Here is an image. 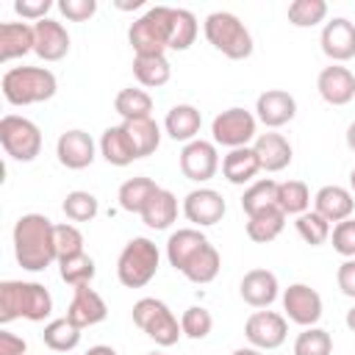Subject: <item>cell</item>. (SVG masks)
Masks as SVG:
<instances>
[{
	"label": "cell",
	"mask_w": 355,
	"mask_h": 355,
	"mask_svg": "<svg viewBox=\"0 0 355 355\" xmlns=\"http://www.w3.org/2000/svg\"><path fill=\"white\" fill-rule=\"evenodd\" d=\"M53 236H55V258H58V261L83 252V233L78 230V225L61 222V225H55Z\"/></svg>",
	"instance_id": "cell-44"
},
{
	"label": "cell",
	"mask_w": 355,
	"mask_h": 355,
	"mask_svg": "<svg viewBox=\"0 0 355 355\" xmlns=\"http://www.w3.org/2000/svg\"><path fill=\"white\" fill-rule=\"evenodd\" d=\"M319 44L322 53L336 64L355 58V25L347 17H333L330 22H324Z\"/></svg>",
	"instance_id": "cell-15"
},
{
	"label": "cell",
	"mask_w": 355,
	"mask_h": 355,
	"mask_svg": "<svg viewBox=\"0 0 355 355\" xmlns=\"http://www.w3.org/2000/svg\"><path fill=\"white\" fill-rule=\"evenodd\" d=\"M58 11L72 22H86L94 17L97 3L94 0H58Z\"/></svg>",
	"instance_id": "cell-46"
},
{
	"label": "cell",
	"mask_w": 355,
	"mask_h": 355,
	"mask_svg": "<svg viewBox=\"0 0 355 355\" xmlns=\"http://www.w3.org/2000/svg\"><path fill=\"white\" fill-rule=\"evenodd\" d=\"M330 241H333V250L344 258H355V219H344L338 222L333 230H330Z\"/></svg>",
	"instance_id": "cell-45"
},
{
	"label": "cell",
	"mask_w": 355,
	"mask_h": 355,
	"mask_svg": "<svg viewBox=\"0 0 355 355\" xmlns=\"http://www.w3.org/2000/svg\"><path fill=\"white\" fill-rule=\"evenodd\" d=\"M313 211L319 214V216H324L330 225L336 222H344V219H349L352 216V211H355V194L349 191V189H344V186H322L319 191H316V197H313Z\"/></svg>",
	"instance_id": "cell-22"
},
{
	"label": "cell",
	"mask_w": 355,
	"mask_h": 355,
	"mask_svg": "<svg viewBox=\"0 0 355 355\" xmlns=\"http://www.w3.org/2000/svg\"><path fill=\"white\" fill-rule=\"evenodd\" d=\"M53 313V297L42 283L25 280H3L0 283V324L14 319L44 322Z\"/></svg>",
	"instance_id": "cell-3"
},
{
	"label": "cell",
	"mask_w": 355,
	"mask_h": 355,
	"mask_svg": "<svg viewBox=\"0 0 355 355\" xmlns=\"http://www.w3.org/2000/svg\"><path fill=\"white\" fill-rule=\"evenodd\" d=\"M336 283H338L341 294L355 300V258H344V263L336 272Z\"/></svg>",
	"instance_id": "cell-48"
},
{
	"label": "cell",
	"mask_w": 355,
	"mask_h": 355,
	"mask_svg": "<svg viewBox=\"0 0 355 355\" xmlns=\"http://www.w3.org/2000/svg\"><path fill=\"white\" fill-rule=\"evenodd\" d=\"M133 75H136V80L141 86L158 89V86L169 83L172 67H169L166 55H136L133 58Z\"/></svg>",
	"instance_id": "cell-31"
},
{
	"label": "cell",
	"mask_w": 355,
	"mask_h": 355,
	"mask_svg": "<svg viewBox=\"0 0 355 355\" xmlns=\"http://www.w3.org/2000/svg\"><path fill=\"white\" fill-rule=\"evenodd\" d=\"M147 355H161V352H147Z\"/></svg>",
	"instance_id": "cell-55"
},
{
	"label": "cell",
	"mask_w": 355,
	"mask_h": 355,
	"mask_svg": "<svg viewBox=\"0 0 355 355\" xmlns=\"http://www.w3.org/2000/svg\"><path fill=\"white\" fill-rule=\"evenodd\" d=\"M158 263H161V252L155 241L136 236L122 247L116 258V277L125 288H141L155 277Z\"/></svg>",
	"instance_id": "cell-7"
},
{
	"label": "cell",
	"mask_w": 355,
	"mask_h": 355,
	"mask_svg": "<svg viewBox=\"0 0 355 355\" xmlns=\"http://www.w3.org/2000/svg\"><path fill=\"white\" fill-rule=\"evenodd\" d=\"M275 202L286 216H300L311 205V191H308V186L302 180H283V183H277Z\"/></svg>",
	"instance_id": "cell-35"
},
{
	"label": "cell",
	"mask_w": 355,
	"mask_h": 355,
	"mask_svg": "<svg viewBox=\"0 0 355 355\" xmlns=\"http://www.w3.org/2000/svg\"><path fill=\"white\" fill-rule=\"evenodd\" d=\"M161 186L153 180V178H128L122 186H119V194H116V200H119V208L122 211H128V214H141L144 211V205L150 202V197L158 191Z\"/></svg>",
	"instance_id": "cell-30"
},
{
	"label": "cell",
	"mask_w": 355,
	"mask_h": 355,
	"mask_svg": "<svg viewBox=\"0 0 355 355\" xmlns=\"http://www.w3.org/2000/svg\"><path fill=\"white\" fill-rule=\"evenodd\" d=\"M200 33V22L189 8H172V39H169V50H189L194 44Z\"/></svg>",
	"instance_id": "cell-36"
},
{
	"label": "cell",
	"mask_w": 355,
	"mask_h": 355,
	"mask_svg": "<svg viewBox=\"0 0 355 355\" xmlns=\"http://www.w3.org/2000/svg\"><path fill=\"white\" fill-rule=\"evenodd\" d=\"M239 294L250 308H269L280 294L277 275L269 269H250L239 283Z\"/></svg>",
	"instance_id": "cell-19"
},
{
	"label": "cell",
	"mask_w": 355,
	"mask_h": 355,
	"mask_svg": "<svg viewBox=\"0 0 355 355\" xmlns=\"http://www.w3.org/2000/svg\"><path fill=\"white\" fill-rule=\"evenodd\" d=\"M211 327H214V316H211V311L202 308V305H191V308H186L183 316H180V330H183V336H189V338H194V341H202V338L211 333Z\"/></svg>",
	"instance_id": "cell-43"
},
{
	"label": "cell",
	"mask_w": 355,
	"mask_h": 355,
	"mask_svg": "<svg viewBox=\"0 0 355 355\" xmlns=\"http://www.w3.org/2000/svg\"><path fill=\"white\" fill-rule=\"evenodd\" d=\"M344 322H347V327H349V330L355 333V305H352V308L347 311V319H344Z\"/></svg>",
	"instance_id": "cell-53"
},
{
	"label": "cell",
	"mask_w": 355,
	"mask_h": 355,
	"mask_svg": "<svg viewBox=\"0 0 355 355\" xmlns=\"http://www.w3.org/2000/svg\"><path fill=\"white\" fill-rule=\"evenodd\" d=\"M258 172H261V161H258V155H255L252 147H236V150H230L222 158V175L233 186L250 183Z\"/></svg>",
	"instance_id": "cell-27"
},
{
	"label": "cell",
	"mask_w": 355,
	"mask_h": 355,
	"mask_svg": "<svg viewBox=\"0 0 355 355\" xmlns=\"http://www.w3.org/2000/svg\"><path fill=\"white\" fill-rule=\"evenodd\" d=\"M3 97L11 105H36L58 92V80L47 67H11L0 80Z\"/></svg>",
	"instance_id": "cell-4"
},
{
	"label": "cell",
	"mask_w": 355,
	"mask_h": 355,
	"mask_svg": "<svg viewBox=\"0 0 355 355\" xmlns=\"http://www.w3.org/2000/svg\"><path fill=\"white\" fill-rule=\"evenodd\" d=\"M53 8L50 0H14V11L22 17V19H47V11Z\"/></svg>",
	"instance_id": "cell-47"
},
{
	"label": "cell",
	"mask_w": 355,
	"mask_h": 355,
	"mask_svg": "<svg viewBox=\"0 0 355 355\" xmlns=\"http://www.w3.org/2000/svg\"><path fill=\"white\" fill-rule=\"evenodd\" d=\"M100 155L111 164V166H128L133 164L139 155L133 150V141L125 130V125H111L103 130L100 136Z\"/></svg>",
	"instance_id": "cell-26"
},
{
	"label": "cell",
	"mask_w": 355,
	"mask_h": 355,
	"mask_svg": "<svg viewBox=\"0 0 355 355\" xmlns=\"http://www.w3.org/2000/svg\"><path fill=\"white\" fill-rule=\"evenodd\" d=\"M200 128H202V114H200L194 105H189V103H178V105H172V108L166 111L164 130H166L169 139H175V141H186V144H189V141L197 139Z\"/></svg>",
	"instance_id": "cell-25"
},
{
	"label": "cell",
	"mask_w": 355,
	"mask_h": 355,
	"mask_svg": "<svg viewBox=\"0 0 355 355\" xmlns=\"http://www.w3.org/2000/svg\"><path fill=\"white\" fill-rule=\"evenodd\" d=\"M0 144H3L6 155H11L14 161L31 164L42 153V130L28 116L6 114L0 119Z\"/></svg>",
	"instance_id": "cell-9"
},
{
	"label": "cell",
	"mask_w": 355,
	"mask_h": 355,
	"mask_svg": "<svg viewBox=\"0 0 355 355\" xmlns=\"http://www.w3.org/2000/svg\"><path fill=\"white\" fill-rule=\"evenodd\" d=\"M42 341L53 349V352H69L80 344V327L72 324L67 316L64 319H53L44 324L42 330Z\"/></svg>",
	"instance_id": "cell-34"
},
{
	"label": "cell",
	"mask_w": 355,
	"mask_h": 355,
	"mask_svg": "<svg viewBox=\"0 0 355 355\" xmlns=\"http://www.w3.org/2000/svg\"><path fill=\"white\" fill-rule=\"evenodd\" d=\"M105 316H108L105 300H103L94 288H89V286H78L75 294H72V302H69V308H67V319L83 330V327L100 324Z\"/></svg>",
	"instance_id": "cell-21"
},
{
	"label": "cell",
	"mask_w": 355,
	"mask_h": 355,
	"mask_svg": "<svg viewBox=\"0 0 355 355\" xmlns=\"http://www.w3.org/2000/svg\"><path fill=\"white\" fill-rule=\"evenodd\" d=\"M33 33H36V47L33 53L42 61H61L69 53V33L58 19H39L33 22Z\"/></svg>",
	"instance_id": "cell-20"
},
{
	"label": "cell",
	"mask_w": 355,
	"mask_h": 355,
	"mask_svg": "<svg viewBox=\"0 0 355 355\" xmlns=\"http://www.w3.org/2000/svg\"><path fill=\"white\" fill-rule=\"evenodd\" d=\"M294 227H297L300 239H302L305 244H311V247L324 244V241L330 239V230H333L330 222H327L324 216H319L316 211H305V214H300L297 222H294Z\"/></svg>",
	"instance_id": "cell-41"
},
{
	"label": "cell",
	"mask_w": 355,
	"mask_h": 355,
	"mask_svg": "<svg viewBox=\"0 0 355 355\" xmlns=\"http://www.w3.org/2000/svg\"><path fill=\"white\" fill-rule=\"evenodd\" d=\"M219 169V153L214 141L205 139H194L180 150V172L183 178L194 180V183H205L216 175Z\"/></svg>",
	"instance_id": "cell-13"
},
{
	"label": "cell",
	"mask_w": 355,
	"mask_h": 355,
	"mask_svg": "<svg viewBox=\"0 0 355 355\" xmlns=\"http://www.w3.org/2000/svg\"><path fill=\"white\" fill-rule=\"evenodd\" d=\"M349 189H352V194H355V166H352V172H349Z\"/></svg>",
	"instance_id": "cell-54"
},
{
	"label": "cell",
	"mask_w": 355,
	"mask_h": 355,
	"mask_svg": "<svg viewBox=\"0 0 355 355\" xmlns=\"http://www.w3.org/2000/svg\"><path fill=\"white\" fill-rule=\"evenodd\" d=\"M122 125H125V130H128V136H130L133 150H136L139 158H147V155H153L158 150V144H161V128H158V122L153 116H147V119H130V122H122Z\"/></svg>",
	"instance_id": "cell-32"
},
{
	"label": "cell",
	"mask_w": 355,
	"mask_h": 355,
	"mask_svg": "<svg viewBox=\"0 0 355 355\" xmlns=\"http://www.w3.org/2000/svg\"><path fill=\"white\" fill-rule=\"evenodd\" d=\"M58 164L67 169H86L94 161V139L86 130H64L55 141Z\"/></svg>",
	"instance_id": "cell-17"
},
{
	"label": "cell",
	"mask_w": 355,
	"mask_h": 355,
	"mask_svg": "<svg viewBox=\"0 0 355 355\" xmlns=\"http://www.w3.org/2000/svg\"><path fill=\"white\" fill-rule=\"evenodd\" d=\"M227 205L216 189H194L183 197V214L194 227H211L222 222Z\"/></svg>",
	"instance_id": "cell-14"
},
{
	"label": "cell",
	"mask_w": 355,
	"mask_h": 355,
	"mask_svg": "<svg viewBox=\"0 0 355 355\" xmlns=\"http://www.w3.org/2000/svg\"><path fill=\"white\" fill-rule=\"evenodd\" d=\"M347 147L355 153V122H349V128H347Z\"/></svg>",
	"instance_id": "cell-52"
},
{
	"label": "cell",
	"mask_w": 355,
	"mask_h": 355,
	"mask_svg": "<svg viewBox=\"0 0 355 355\" xmlns=\"http://www.w3.org/2000/svg\"><path fill=\"white\" fill-rule=\"evenodd\" d=\"M61 208H64V216L69 219V222H92L94 216H97V211H100V205H97V197L92 194V191H69L67 197H64V202H61Z\"/></svg>",
	"instance_id": "cell-39"
},
{
	"label": "cell",
	"mask_w": 355,
	"mask_h": 355,
	"mask_svg": "<svg viewBox=\"0 0 355 355\" xmlns=\"http://www.w3.org/2000/svg\"><path fill=\"white\" fill-rule=\"evenodd\" d=\"M286 227V214L277 205H269L252 216H247V236L255 244H269L275 241Z\"/></svg>",
	"instance_id": "cell-29"
},
{
	"label": "cell",
	"mask_w": 355,
	"mask_h": 355,
	"mask_svg": "<svg viewBox=\"0 0 355 355\" xmlns=\"http://www.w3.org/2000/svg\"><path fill=\"white\" fill-rule=\"evenodd\" d=\"M327 17V3L324 0H294L288 3V22L294 28H313L324 22Z\"/></svg>",
	"instance_id": "cell-40"
},
{
	"label": "cell",
	"mask_w": 355,
	"mask_h": 355,
	"mask_svg": "<svg viewBox=\"0 0 355 355\" xmlns=\"http://www.w3.org/2000/svg\"><path fill=\"white\" fill-rule=\"evenodd\" d=\"M114 108H116V114L122 116V122L147 119V116L153 114V97H150L144 89L128 86V89H122V92L114 97Z\"/></svg>",
	"instance_id": "cell-33"
},
{
	"label": "cell",
	"mask_w": 355,
	"mask_h": 355,
	"mask_svg": "<svg viewBox=\"0 0 355 355\" xmlns=\"http://www.w3.org/2000/svg\"><path fill=\"white\" fill-rule=\"evenodd\" d=\"M141 222L153 230H166L175 219H178V197L169 191V189H158L150 202L144 205V211L139 214Z\"/></svg>",
	"instance_id": "cell-28"
},
{
	"label": "cell",
	"mask_w": 355,
	"mask_h": 355,
	"mask_svg": "<svg viewBox=\"0 0 355 355\" xmlns=\"http://www.w3.org/2000/svg\"><path fill=\"white\" fill-rule=\"evenodd\" d=\"M172 39V8L153 6L128 28V42L136 55H164Z\"/></svg>",
	"instance_id": "cell-5"
},
{
	"label": "cell",
	"mask_w": 355,
	"mask_h": 355,
	"mask_svg": "<svg viewBox=\"0 0 355 355\" xmlns=\"http://www.w3.org/2000/svg\"><path fill=\"white\" fill-rule=\"evenodd\" d=\"M297 100L286 89H266L255 100V119L266 128H283L294 119Z\"/></svg>",
	"instance_id": "cell-16"
},
{
	"label": "cell",
	"mask_w": 355,
	"mask_h": 355,
	"mask_svg": "<svg viewBox=\"0 0 355 355\" xmlns=\"http://www.w3.org/2000/svg\"><path fill=\"white\" fill-rule=\"evenodd\" d=\"M58 272H61V280H64L67 286L78 288V286H89V283L94 280L97 266H94V258H92V255L78 252V255H72V258L58 261Z\"/></svg>",
	"instance_id": "cell-38"
},
{
	"label": "cell",
	"mask_w": 355,
	"mask_h": 355,
	"mask_svg": "<svg viewBox=\"0 0 355 355\" xmlns=\"http://www.w3.org/2000/svg\"><path fill=\"white\" fill-rule=\"evenodd\" d=\"M283 311L288 322L300 327H313L322 319V297L308 283H291L283 291Z\"/></svg>",
	"instance_id": "cell-12"
},
{
	"label": "cell",
	"mask_w": 355,
	"mask_h": 355,
	"mask_svg": "<svg viewBox=\"0 0 355 355\" xmlns=\"http://www.w3.org/2000/svg\"><path fill=\"white\" fill-rule=\"evenodd\" d=\"M130 313H133V324L139 330H144L158 347H172L183 336L180 322L175 319V313L169 311V305L161 302V300H155V297H141L133 305Z\"/></svg>",
	"instance_id": "cell-8"
},
{
	"label": "cell",
	"mask_w": 355,
	"mask_h": 355,
	"mask_svg": "<svg viewBox=\"0 0 355 355\" xmlns=\"http://www.w3.org/2000/svg\"><path fill=\"white\" fill-rule=\"evenodd\" d=\"M244 336L255 349H277L288 336V322L277 311H255L244 322Z\"/></svg>",
	"instance_id": "cell-11"
},
{
	"label": "cell",
	"mask_w": 355,
	"mask_h": 355,
	"mask_svg": "<svg viewBox=\"0 0 355 355\" xmlns=\"http://www.w3.org/2000/svg\"><path fill=\"white\" fill-rule=\"evenodd\" d=\"M33 47H36L33 25H28V22H3L0 25V61L3 64L33 53Z\"/></svg>",
	"instance_id": "cell-24"
},
{
	"label": "cell",
	"mask_w": 355,
	"mask_h": 355,
	"mask_svg": "<svg viewBox=\"0 0 355 355\" xmlns=\"http://www.w3.org/2000/svg\"><path fill=\"white\" fill-rule=\"evenodd\" d=\"M252 150H255L263 172H280L294 158V150H291V144L283 133H258Z\"/></svg>",
	"instance_id": "cell-23"
},
{
	"label": "cell",
	"mask_w": 355,
	"mask_h": 355,
	"mask_svg": "<svg viewBox=\"0 0 355 355\" xmlns=\"http://www.w3.org/2000/svg\"><path fill=\"white\" fill-rule=\"evenodd\" d=\"M316 89L322 94L324 103L330 105H347L355 100V75L341 67V64H330L319 72L316 78Z\"/></svg>",
	"instance_id": "cell-18"
},
{
	"label": "cell",
	"mask_w": 355,
	"mask_h": 355,
	"mask_svg": "<svg viewBox=\"0 0 355 355\" xmlns=\"http://www.w3.org/2000/svg\"><path fill=\"white\" fill-rule=\"evenodd\" d=\"M275 197H277V183L272 178H261V180H255V183H250L244 189V194H241V211L247 216H252V214H258V211H263L269 205H277Z\"/></svg>",
	"instance_id": "cell-37"
},
{
	"label": "cell",
	"mask_w": 355,
	"mask_h": 355,
	"mask_svg": "<svg viewBox=\"0 0 355 355\" xmlns=\"http://www.w3.org/2000/svg\"><path fill=\"white\" fill-rule=\"evenodd\" d=\"M230 355H263V352L255 349V347H239V349H233Z\"/></svg>",
	"instance_id": "cell-51"
},
{
	"label": "cell",
	"mask_w": 355,
	"mask_h": 355,
	"mask_svg": "<svg viewBox=\"0 0 355 355\" xmlns=\"http://www.w3.org/2000/svg\"><path fill=\"white\" fill-rule=\"evenodd\" d=\"M205 39L214 50L227 55L230 61H244L252 55V36L244 28V22L230 11H214L202 22Z\"/></svg>",
	"instance_id": "cell-6"
},
{
	"label": "cell",
	"mask_w": 355,
	"mask_h": 355,
	"mask_svg": "<svg viewBox=\"0 0 355 355\" xmlns=\"http://www.w3.org/2000/svg\"><path fill=\"white\" fill-rule=\"evenodd\" d=\"M258 128V119L255 114H250L247 108H227L222 114L214 116L211 122V136H214V144H222V147H250L252 139H258L255 133Z\"/></svg>",
	"instance_id": "cell-10"
},
{
	"label": "cell",
	"mask_w": 355,
	"mask_h": 355,
	"mask_svg": "<svg viewBox=\"0 0 355 355\" xmlns=\"http://www.w3.org/2000/svg\"><path fill=\"white\" fill-rule=\"evenodd\" d=\"M86 355H116L114 347H105V344H97V347H89Z\"/></svg>",
	"instance_id": "cell-50"
},
{
	"label": "cell",
	"mask_w": 355,
	"mask_h": 355,
	"mask_svg": "<svg viewBox=\"0 0 355 355\" xmlns=\"http://www.w3.org/2000/svg\"><path fill=\"white\" fill-rule=\"evenodd\" d=\"M333 352V338L322 327H305L297 341H294V355H330Z\"/></svg>",
	"instance_id": "cell-42"
},
{
	"label": "cell",
	"mask_w": 355,
	"mask_h": 355,
	"mask_svg": "<svg viewBox=\"0 0 355 355\" xmlns=\"http://www.w3.org/2000/svg\"><path fill=\"white\" fill-rule=\"evenodd\" d=\"M55 225L44 214H22L14 225V258L28 272H44L55 258Z\"/></svg>",
	"instance_id": "cell-2"
},
{
	"label": "cell",
	"mask_w": 355,
	"mask_h": 355,
	"mask_svg": "<svg viewBox=\"0 0 355 355\" xmlns=\"http://www.w3.org/2000/svg\"><path fill=\"white\" fill-rule=\"evenodd\" d=\"M166 258H169V266H175L186 280L200 286L211 283L222 269V258L216 247L197 227L175 230L166 241Z\"/></svg>",
	"instance_id": "cell-1"
},
{
	"label": "cell",
	"mask_w": 355,
	"mask_h": 355,
	"mask_svg": "<svg viewBox=\"0 0 355 355\" xmlns=\"http://www.w3.org/2000/svg\"><path fill=\"white\" fill-rule=\"evenodd\" d=\"M25 352H28L25 338H19L8 330H0V355H25Z\"/></svg>",
	"instance_id": "cell-49"
}]
</instances>
